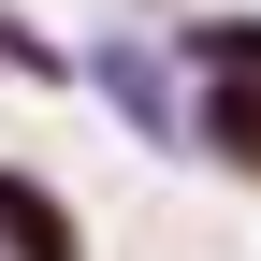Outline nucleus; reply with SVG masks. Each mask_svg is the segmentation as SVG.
<instances>
[{"mask_svg":"<svg viewBox=\"0 0 261 261\" xmlns=\"http://www.w3.org/2000/svg\"><path fill=\"white\" fill-rule=\"evenodd\" d=\"M87 87H102L145 145H189V116H203L189 58H174V44H145V29H102V44H87Z\"/></svg>","mask_w":261,"mask_h":261,"instance_id":"obj_1","label":"nucleus"},{"mask_svg":"<svg viewBox=\"0 0 261 261\" xmlns=\"http://www.w3.org/2000/svg\"><path fill=\"white\" fill-rule=\"evenodd\" d=\"M203 87V116H189V145L218 160L232 189H261V73H189Z\"/></svg>","mask_w":261,"mask_h":261,"instance_id":"obj_2","label":"nucleus"},{"mask_svg":"<svg viewBox=\"0 0 261 261\" xmlns=\"http://www.w3.org/2000/svg\"><path fill=\"white\" fill-rule=\"evenodd\" d=\"M0 247H15V261H87V218L58 203L29 160H0Z\"/></svg>","mask_w":261,"mask_h":261,"instance_id":"obj_3","label":"nucleus"},{"mask_svg":"<svg viewBox=\"0 0 261 261\" xmlns=\"http://www.w3.org/2000/svg\"><path fill=\"white\" fill-rule=\"evenodd\" d=\"M174 58H189V73H261V15H247V0H232V15H189Z\"/></svg>","mask_w":261,"mask_h":261,"instance_id":"obj_4","label":"nucleus"},{"mask_svg":"<svg viewBox=\"0 0 261 261\" xmlns=\"http://www.w3.org/2000/svg\"><path fill=\"white\" fill-rule=\"evenodd\" d=\"M0 261H15V247H0Z\"/></svg>","mask_w":261,"mask_h":261,"instance_id":"obj_5","label":"nucleus"}]
</instances>
